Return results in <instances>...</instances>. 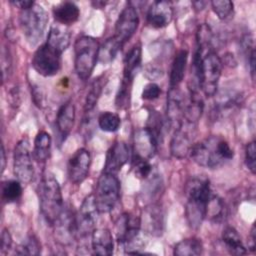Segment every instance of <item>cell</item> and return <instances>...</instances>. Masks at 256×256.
Here are the masks:
<instances>
[{
	"label": "cell",
	"mask_w": 256,
	"mask_h": 256,
	"mask_svg": "<svg viewBox=\"0 0 256 256\" xmlns=\"http://www.w3.org/2000/svg\"><path fill=\"white\" fill-rule=\"evenodd\" d=\"M215 95L217 98L212 110V114L215 119L229 115L241 104L242 101L241 93L235 91H222Z\"/></svg>",
	"instance_id": "ffe728a7"
},
{
	"label": "cell",
	"mask_w": 256,
	"mask_h": 256,
	"mask_svg": "<svg viewBox=\"0 0 256 256\" xmlns=\"http://www.w3.org/2000/svg\"><path fill=\"white\" fill-rule=\"evenodd\" d=\"M163 213L159 205L152 204L147 207L143 214V219H141V226L145 231L151 235L159 236L163 231Z\"/></svg>",
	"instance_id": "7402d4cb"
},
{
	"label": "cell",
	"mask_w": 256,
	"mask_h": 256,
	"mask_svg": "<svg viewBox=\"0 0 256 256\" xmlns=\"http://www.w3.org/2000/svg\"><path fill=\"white\" fill-rule=\"evenodd\" d=\"M91 249L93 254L110 256L114 250L113 236L106 228L95 229L91 235Z\"/></svg>",
	"instance_id": "44dd1931"
},
{
	"label": "cell",
	"mask_w": 256,
	"mask_h": 256,
	"mask_svg": "<svg viewBox=\"0 0 256 256\" xmlns=\"http://www.w3.org/2000/svg\"><path fill=\"white\" fill-rule=\"evenodd\" d=\"M186 101L178 88L170 89L167 98V120L174 129L178 127L184 117Z\"/></svg>",
	"instance_id": "d6986e66"
},
{
	"label": "cell",
	"mask_w": 256,
	"mask_h": 256,
	"mask_svg": "<svg viewBox=\"0 0 256 256\" xmlns=\"http://www.w3.org/2000/svg\"><path fill=\"white\" fill-rule=\"evenodd\" d=\"M133 79L123 77L121 84L119 86L118 92L116 94L115 104L118 109H126L130 103L131 97V88H132Z\"/></svg>",
	"instance_id": "1f68e13d"
},
{
	"label": "cell",
	"mask_w": 256,
	"mask_h": 256,
	"mask_svg": "<svg viewBox=\"0 0 256 256\" xmlns=\"http://www.w3.org/2000/svg\"><path fill=\"white\" fill-rule=\"evenodd\" d=\"M71 41V32L67 26H64L59 23H55L50 27L48 32L46 43L63 53L70 45Z\"/></svg>",
	"instance_id": "603a6c76"
},
{
	"label": "cell",
	"mask_w": 256,
	"mask_h": 256,
	"mask_svg": "<svg viewBox=\"0 0 256 256\" xmlns=\"http://www.w3.org/2000/svg\"><path fill=\"white\" fill-rule=\"evenodd\" d=\"M142 59V49L140 44L134 45L126 54L124 58V68L123 77H128L134 79L137 70L140 67Z\"/></svg>",
	"instance_id": "83f0119b"
},
{
	"label": "cell",
	"mask_w": 256,
	"mask_h": 256,
	"mask_svg": "<svg viewBox=\"0 0 256 256\" xmlns=\"http://www.w3.org/2000/svg\"><path fill=\"white\" fill-rule=\"evenodd\" d=\"M203 252V244L198 238H186L178 242L173 249L176 256H198Z\"/></svg>",
	"instance_id": "f1b7e54d"
},
{
	"label": "cell",
	"mask_w": 256,
	"mask_h": 256,
	"mask_svg": "<svg viewBox=\"0 0 256 256\" xmlns=\"http://www.w3.org/2000/svg\"><path fill=\"white\" fill-rule=\"evenodd\" d=\"M22 192V183L19 180H6L2 183V199L6 203L18 201Z\"/></svg>",
	"instance_id": "f546056e"
},
{
	"label": "cell",
	"mask_w": 256,
	"mask_h": 256,
	"mask_svg": "<svg viewBox=\"0 0 256 256\" xmlns=\"http://www.w3.org/2000/svg\"><path fill=\"white\" fill-rule=\"evenodd\" d=\"M161 94V88L158 84L156 83H148L147 85L144 86L143 91H142V99L143 100H148V101H152L157 99Z\"/></svg>",
	"instance_id": "60d3db41"
},
{
	"label": "cell",
	"mask_w": 256,
	"mask_h": 256,
	"mask_svg": "<svg viewBox=\"0 0 256 256\" xmlns=\"http://www.w3.org/2000/svg\"><path fill=\"white\" fill-rule=\"evenodd\" d=\"M141 229V218L135 216L131 213H122L115 225L116 238L119 243H121L128 254H142L136 245L140 246L136 241L138 240L139 232Z\"/></svg>",
	"instance_id": "52a82bcc"
},
{
	"label": "cell",
	"mask_w": 256,
	"mask_h": 256,
	"mask_svg": "<svg viewBox=\"0 0 256 256\" xmlns=\"http://www.w3.org/2000/svg\"><path fill=\"white\" fill-rule=\"evenodd\" d=\"M192 4L194 5V7H195V9H196L197 11H201V10H203V9L205 8V6H206L207 2H203V1H196V2H193Z\"/></svg>",
	"instance_id": "bcb514c9"
},
{
	"label": "cell",
	"mask_w": 256,
	"mask_h": 256,
	"mask_svg": "<svg viewBox=\"0 0 256 256\" xmlns=\"http://www.w3.org/2000/svg\"><path fill=\"white\" fill-rule=\"evenodd\" d=\"M51 144L52 139L48 132L42 130L39 131L34 139L33 145V158L37 162L43 163L48 160L51 153Z\"/></svg>",
	"instance_id": "484cf974"
},
{
	"label": "cell",
	"mask_w": 256,
	"mask_h": 256,
	"mask_svg": "<svg viewBox=\"0 0 256 256\" xmlns=\"http://www.w3.org/2000/svg\"><path fill=\"white\" fill-rule=\"evenodd\" d=\"M197 131V123L182 119L181 123L174 129L170 141V152L173 157L183 159L190 154L193 141Z\"/></svg>",
	"instance_id": "ba28073f"
},
{
	"label": "cell",
	"mask_w": 256,
	"mask_h": 256,
	"mask_svg": "<svg viewBox=\"0 0 256 256\" xmlns=\"http://www.w3.org/2000/svg\"><path fill=\"white\" fill-rule=\"evenodd\" d=\"M187 61H188V51L185 49L178 51L176 56L173 59L171 70H170V77H169L170 89L178 88L181 82L183 81L185 76Z\"/></svg>",
	"instance_id": "d4e9b609"
},
{
	"label": "cell",
	"mask_w": 256,
	"mask_h": 256,
	"mask_svg": "<svg viewBox=\"0 0 256 256\" xmlns=\"http://www.w3.org/2000/svg\"><path fill=\"white\" fill-rule=\"evenodd\" d=\"M249 242H248V246H249V250L252 252H255L256 250V230H255V225H252L251 231H250V236H249Z\"/></svg>",
	"instance_id": "7bdbcfd3"
},
{
	"label": "cell",
	"mask_w": 256,
	"mask_h": 256,
	"mask_svg": "<svg viewBox=\"0 0 256 256\" xmlns=\"http://www.w3.org/2000/svg\"><path fill=\"white\" fill-rule=\"evenodd\" d=\"M41 252V244L34 235H30L17 248L16 254L19 255H39Z\"/></svg>",
	"instance_id": "74e56055"
},
{
	"label": "cell",
	"mask_w": 256,
	"mask_h": 256,
	"mask_svg": "<svg viewBox=\"0 0 256 256\" xmlns=\"http://www.w3.org/2000/svg\"><path fill=\"white\" fill-rule=\"evenodd\" d=\"M48 21L49 16L47 11L37 3L26 10H21L19 25L30 46H36L41 41Z\"/></svg>",
	"instance_id": "5b68a950"
},
{
	"label": "cell",
	"mask_w": 256,
	"mask_h": 256,
	"mask_svg": "<svg viewBox=\"0 0 256 256\" xmlns=\"http://www.w3.org/2000/svg\"><path fill=\"white\" fill-rule=\"evenodd\" d=\"M6 167V155H5V149L4 146L1 145V172L3 173Z\"/></svg>",
	"instance_id": "f6af8a7d"
},
{
	"label": "cell",
	"mask_w": 256,
	"mask_h": 256,
	"mask_svg": "<svg viewBox=\"0 0 256 256\" xmlns=\"http://www.w3.org/2000/svg\"><path fill=\"white\" fill-rule=\"evenodd\" d=\"M211 7L216 16L222 20L226 21L233 17L234 4L229 0H215L211 2Z\"/></svg>",
	"instance_id": "e575fe53"
},
{
	"label": "cell",
	"mask_w": 256,
	"mask_h": 256,
	"mask_svg": "<svg viewBox=\"0 0 256 256\" xmlns=\"http://www.w3.org/2000/svg\"><path fill=\"white\" fill-rule=\"evenodd\" d=\"M211 195L212 190L207 178L193 177L187 181L185 185V216L191 228L198 229L203 223Z\"/></svg>",
	"instance_id": "6da1fadb"
},
{
	"label": "cell",
	"mask_w": 256,
	"mask_h": 256,
	"mask_svg": "<svg viewBox=\"0 0 256 256\" xmlns=\"http://www.w3.org/2000/svg\"><path fill=\"white\" fill-rule=\"evenodd\" d=\"M98 125L105 132H115L121 125V119L118 114L106 111L98 117Z\"/></svg>",
	"instance_id": "836d02e7"
},
{
	"label": "cell",
	"mask_w": 256,
	"mask_h": 256,
	"mask_svg": "<svg viewBox=\"0 0 256 256\" xmlns=\"http://www.w3.org/2000/svg\"><path fill=\"white\" fill-rule=\"evenodd\" d=\"M53 16L56 23L69 26L80 17L79 7L71 1H64L53 7Z\"/></svg>",
	"instance_id": "cb8c5ba5"
},
{
	"label": "cell",
	"mask_w": 256,
	"mask_h": 256,
	"mask_svg": "<svg viewBox=\"0 0 256 256\" xmlns=\"http://www.w3.org/2000/svg\"><path fill=\"white\" fill-rule=\"evenodd\" d=\"M130 157V150L125 142H115L106 154L104 172L117 174L122 167L128 162Z\"/></svg>",
	"instance_id": "9a60e30c"
},
{
	"label": "cell",
	"mask_w": 256,
	"mask_h": 256,
	"mask_svg": "<svg viewBox=\"0 0 256 256\" xmlns=\"http://www.w3.org/2000/svg\"><path fill=\"white\" fill-rule=\"evenodd\" d=\"M91 165V155L85 148H80L69 158L67 171L70 181L81 184L88 176Z\"/></svg>",
	"instance_id": "4fadbf2b"
},
{
	"label": "cell",
	"mask_w": 256,
	"mask_h": 256,
	"mask_svg": "<svg viewBox=\"0 0 256 256\" xmlns=\"http://www.w3.org/2000/svg\"><path fill=\"white\" fill-rule=\"evenodd\" d=\"M225 215L226 208L224 202L219 196L212 193L207 205L206 217L214 222H220L225 218Z\"/></svg>",
	"instance_id": "4dcf8cb0"
},
{
	"label": "cell",
	"mask_w": 256,
	"mask_h": 256,
	"mask_svg": "<svg viewBox=\"0 0 256 256\" xmlns=\"http://www.w3.org/2000/svg\"><path fill=\"white\" fill-rule=\"evenodd\" d=\"M40 212L45 221L53 226L64 210L61 187L53 174L45 173L38 186Z\"/></svg>",
	"instance_id": "3957f363"
},
{
	"label": "cell",
	"mask_w": 256,
	"mask_h": 256,
	"mask_svg": "<svg viewBox=\"0 0 256 256\" xmlns=\"http://www.w3.org/2000/svg\"><path fill=\"white\" fill-rule=\"evenodd\" d=\"M245 165L252 174H255V172H256V146H255L254 140L249 142L245 147Z\"/></svg>",
	"instance_id": "f35d334b"
},
{
	"label": "cell",
	"mask_w": 256,
	"mask_h": 256,
	"mask_svg": "<svg viewBox=\"0 0 256 256\" xmlns=\"http://www.w3.org/2000/svg\"><path fill=\"white\" fill-rule=\"evenodd\" d=\"M2 57H1V67H2V78L3 81H6L11 73L12 69V57L9 48L3 46L2 48Z\"/></svg>",
	"instance_id": "ab89813d"
},
{
	"label": "cell",
	"mask_w": 256,
	"mask_h": 256,
	"mask_svg": "<svg viewBox=\"0 0 256 256\" xmlns=\"http://www.w3.org/2000/svg\"><path fill=\"white\" fill-rule=\"evenodd\" d=\"M139 25V16L135 7L126 6L115 23V33L112 38L122 48L135 34Z\"/></svg>",
	"instance_id": "7c38bea8"
},
{
	"label": "cell",
	"mask_w": 256,
	"mask_h": 256,
	"mask_svg": "<svg viewBox=\"0 0 256 256\" xmlns=\"http://www.w3.org/2000/svg\"><path fill=\"white\" fill-rule=\"evenodd\" d=\"M103 89V82L101 77H98L90 86V89L87 93L86 99H85V104H84V111L85 113H89L91 110L94 109L96 106L98 99L102 93Z\"/></svg>",
	"instance_id": "d6a6232c"
},
{
	"label": "cell",
	"mask_w": 256,
	"mask_h": 256,
	"mask_svg": "<svg viewBox=\"0 0 256 256\" xmlns=\"http://www.w3.org/2000/svg\"><path fill=\"white\" fill-rule=\"evenodd\" d=\"M33 154L30 151V143L27 138L20 139L13 153V173L17 180L23 184L31 182L34 176Z\"/></svg>",
	"instance_id": "9c48e42d"
},
{
	"label": "cell",
	"mask_w": 256,
	"mask_h": 256,
	"mask_svg": "<svg viewBox=\"0 0 256 256\" xmlns=\"http://www.w3.org/2000/svg\"><path fill=\"white\" fill-rule=\"evenodd\" d=\"M11 3H12L14 6H16V7L20 8L21 10H26V9H28V8L32 7V6L35 4V2H34V1H29V0L11 1Z\"/></svg>",
	"instance_id": "ee69618b"
},
{
	"label": "cell",
	"mask_w": 256,
	"mask_h": 256,
	"mask_svg": "<svg viewBox=\"0 0 256 256\" xmlns=\"http://www.w3.org/2000/svg\"><path fill=\"white\" fill-rule=\"evenodd\" d=\"M93 195L99 213L111 212L120 197V181L117 176L103 171L98 178Z\"/></svg>",
	"instance_id": "8992f818"
},
{
	"label": "cell",
	"mask_w": 256,
	"mask_h": 256,
	"mask_svg": "<svg viewBox=\"0 0 256 256\" xmlns=\"http://www.w3.org/2000/svg\"><path fill=\"white\" fill-rule=\"evenodd\" d=\"M222 241L232 255H245L247 250L242 243L238 231L234 227H226L222 233Z\"/></svg>",
	"instance_id": "4316f807"
},
{
	"label": "cell",
	"mask_w": 256,
	"mask_h": 256,
	"mask_svg": "<svg viewBox=\"0 0 256 256\" xmlns=\"http://www.w3.org/2000/svg\"><path fill=\"white\" fill-rule=\"evenodd\" d=\"M53 227L55 238L62 245L70 244L77 235L75 215H73L68 208H64L62 214L53 224Z\"/></svg>",
	"instance_id": "5bb4252c"
},
{
	"label": "cell",
	"mask_w": 256,
	"mask_h": 256,
	"mask_svg": "<svg viewBox=\"0 0 256 256\" xmlns=\"http://www.w3.org/2000/svg\"><path fill=\"white\" fill-rule=\"evenodd\" d=\"M61 55L62 53L45 42L35 51L32 57V67L44 77L54 76L61 69Z\"/></svg>",
	"instance_id": "30bf717a"
},
{
	"label": "cell",
	"mask_w": 256,
	"mask_h": 256,
	"mask_svg": "<svg viewBox=\"0 0 256 256\" xmlns=\"http://www.w3.org/2000/svg\"><path fill=\"white\" fill-rule=\"evenodd\" d=\"M132 169L134 174L139 179H147L151 176L152 166L148 159L134 155L132 158Z\"/></svg>",
	"instance_id": "8d00e7d4"
},
{
	"label": "cell",
	"mask_w": 256,
	"mask_h": 256,
	"mask_svg": "<svg viewBox=\"0 0 256 256\" xmlns=\"http://www.w3.org/2000/svg\"><path fill=\"white\" fill-rule=\"evenodd\" d=\"M100 46L97 39L82 35L74 43V68L79 79L86 81L90 78L99 57Z\"/></svg>",
	"instance_id": "277c9868"
},
{
	"label": "cell",
	"mask_w": 256,
	"mask_h": 256,
	"mask_svg": "<svg viewBox=\"0 0 256 256\" xmlns=\"http://www.w3.org/2000/svg\"><path fill=\"white\" fill-rule=\"evenodd\" d=\"M106 4H107V2H103V1H96V2H92V5H93L95 8H104Z\"/></svg>",
	"instance_id": "7dc6e473"
},
{
	"label": "cell",
	"mask_w": 256,
	"mask_h": 256,
	"mask_svg": "<svg viewBox=\"0 0 256 256\" xmlns=\"http://www.w3.org/2000/svg\"><path fill=\"white\" fill-rule=\"evenodd\" d=\"M147 23L156 29L169 25L173 18V6L168 1H154L147 11Z\"/></svg>",
	"instance_id": "2e32d148"
},
{
	"label": "cell",
	"mask_w": 256,
	"mask_h": 256,
	"mask_svg": "<svg viewBox=\"0 0 256 256\" xmlns=\"http://www.w3.org/2000/svg\"><path fill=\"white\" fill-rule=\"evenodd\" d=\"M159 140L145 127L134 135V155L150 160L156 153Z\"/></svg>",
	"instance_id": "e0dca14e"
},
{
	"label": "cell",
	"mask_w": 256,
	"mask_h": 256,
	"mask_svg": "<svg viewBox=\"0 0 256 256\" xmlns=\"http://www.w3.org/2000/svg\"><path fill=\"white\" fill-rule=\"evenodd\" d=\"M190 156L197 165L215 169L230 161L234 152L226 139L212 135L193 144Z\"/></svg>",
	"instance_id": "7a4b0ae2"
},
{
	"label": "cell",
	"mask_w": 256,
	"mask_h": 256,
	"mask_svg": "<svg viewBox=\"0 0 256 256\" xmlns=\"http://www.w3.org/2000/svg\"><path fill=\"white\" fill-rule=\"evenodd\" d=\"M75 115H76L75 106L71 100L66 101L58 109L57 116H56V128H57V134H58L60 144L63 141H65L67 136L70 134L74 126Z\"/></svg>",
	"instance_id": "ac0fdd59"
},
{
	"label": "cell",
	"mask_w": 256,
	"mask_h": 256,
	"mask_svg": "<svg viewBox=\"0 0 256 256\" xmlns=\"http://www.w3.org/2000/svg\"><path fill=\"white\" fill-rule=\"evenodd\" d=\"M98 214L99 211L95 203L94 195L90 194L86 196L75 215L76 234L79 237L85 238L92 235L93 231L96 229Z\"/></svg>",
	"instance_id": "8fae6325"
},
{
	"label": "cell",
	"mask_w": 256,
	"mask_h": 256,
	"mask_svg": "<svg viewBox=\"0 0 256 256\" xmlns=\"http://www.w3.org/2000/svg\"><path fill=\"white\" fill-rule=\"evenodd\" d=\"M122 48L116 43V41L111 37L105 41L102 47H100L99 50V57L98 59L102 63H110L111 61L114 60L118 52Z\"/></svg>",
	"instance_id": "d590c367"
},
{
	"label": "cell",
	"mask_w": 256,
	"mask_h": 256,
	"mask_svg": "<svg viewBox=\"0 0 256 256\" xmlns=\"http://www.w3.org/2000/svg\"><path fill=\"white\" fill-rule=\"evenodd\" d=\"M12 236L8 229H3L1 234V253L7 254L12 247Z\"/></svg>",
	"instance_id": "b9f144b4"
}]
</instances>
